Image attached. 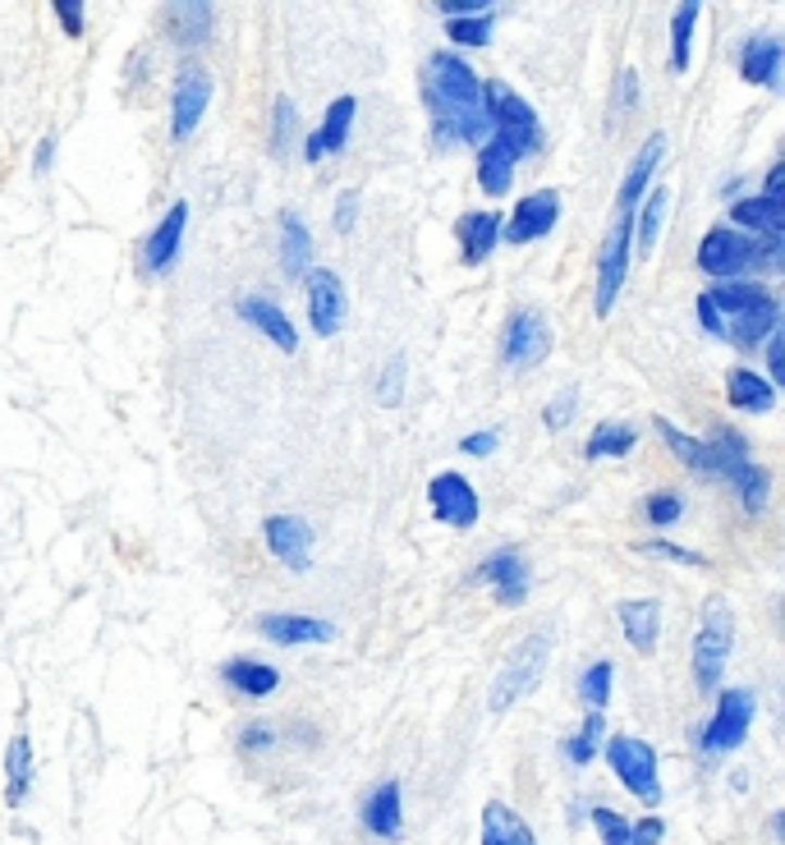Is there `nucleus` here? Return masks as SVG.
<instances>
[{"label": "nucleus", "instance_id": "1", "mask_svg": "<svg viewBox=\"0 0 785 845\" xmlns=\"http://www.w3.org/2000/svg\"><path fill=\"white\" fill-rule=\"evenodd\" d=\"M423 101L437 120L441 142H483L487 115H483V84L460 55L437 51L423 65Z\"/></svg>", "mask_w": 785, "mask_h": 845}, {"label": "nucleus", "instance_id": "40", "mask_svg": "<svg viewBox=\"0 0 785 845\" xmlns=\"http://www.w3.org/2000/svg\"><path fill=\"white\" fill-rule=\"evenodd\" d=\"M578 694H584V704L593 712H602L607 708V698H611V662H593L584 671V685H578Z\"/></svg>", "mask_w": 785, "mask_h": 845}, {"label": "nucleus", "instance_id": "43", "mask_svg": "<svg viewBox=\"0 0 785 845\" xmlns=\"http://www.w3.org/2000/svg\"><path fill=\"white\" fill-rule=\"evenodd\" d=\"M289 142H295V101L276 97V125H272V152L285 157Z\"/></svg>", "mask_w": 785, "mask_h": 845}, {"label": "nucleus", "instance_id": "9", "mask_svg": "<svg viewBox=\"0 0 785 845\" xmlns=\"http://www.w3.org/2000/svg\"><path fill=\"white\" fill-rule=\"evenodd\" d=\"M749 721H753V694L749 689H721L712 721L702 726V754H731L749 740Z\"/></svg>", "mask_w": 785, "mask_h": 845}, {"label": "nucleus", "instance_id": "35", "mask_svg": "<svg viewBox=\"0 0 785 845\" xmlns=\"http://www.w3.org/2000/svg\"><path fill=\"white\" fill-rule=\"evenodd\" d=\"M652 427L661 432V442H666V446H671L675 456L685 460L689 469H698V473H712V446H708V442H698V437H685V432H680V427H671L666 419H657Z\"/></svg>", "mask_w": 785, "mask_h": 845}, {"label": "nucleus", "instance_id": "33", "mask_svg": "<svg viewBox=\"0 0 785 845\" xmlns=\"http://www.w3.org/2000/svg\"><path fill=\"white\" fill-rule=\"evenodd\" d=\"M28 786H33V749L24 735L10 740V754H5V799L10 804H24L28 799Z\"/></svg>", "mask_w": 785, "mask_h": 845}, {"label": "nucleus", "instance_id": "54", "mask_svg": "<svg viewBox=\"0 0 785 845\" xmlns=\"http://www.w3.org/2000/svg\"><path fill=\"white\" fill-rule=\"evenodd\" d=\"M634 101H638V74L625 70V74H620V111H630Z\"/></svg>", "mask_w": 785, "mask_h": 845}, {"label": "nucleus", "instance_id": "39", "mask_svg": "<svg viewBox=\"0 0 785 845\" xmlns=\"http://www.w3.org/2000/svg\"><path fill=\"white\" fill-rule=\"evenodd\" d=\"M446 33H450V42H460V47H487V42H491V14L450 18Z\"/></svg>", "mask_w": 785, "mask_h": 845}, {"label": "nucleus", "instance_id": "21", "mask_svg": "<svg viewBox=\"0 0 785 845\" xmlns=\"http://www.w3.org/2000/svg\"><path fill=\"white\" fill-rule=\"evenodd\" d=\"M239 318H244V322H253L262 336H272V345H276V349H285V355H295V349H299V332L289 326V318L281 313V308H276L272 299L248 295V299L239 303Z\"/></svg>", "mask_w": 785, "mask_h": 845}, {"label": "nucleus", "instance_id": "45", "mask_svg": "<svg viewBox=\"0 0 785 845\" xmlns=\"http://www.w3.org/2000/svg\"><path fill=\"white\" fill-rule=\"evenodd\" d=\"M400 390H404V359L396 355L386 363V377L377 382V400L382 405H400Z\"/></svg>", "mask_w": 785, "mask_h": 845}, {"label": "nucleus", "instance_id": "32", "mask_svg": "<svg viewBox=\"0 0 785 845\" xmlns=\"http://www.w3.org/2000/svg\"><path fill=\"white\" fill-rule=\"evenodd\" d=\"M731 221L744 225V231H762L768 239H781L785 212H781V202H772V198H739L731 208Z\"/></svg>", "mask_w": 785, "mask_h": 845}, {"label": "nucleus", "instance_id": "6", "mask_svg": "<svg viewBox=\"0 0 785 845\" xmlns=\"http://www.w3.org/2000/svg\"><path fill=\"white\" fill-rule=\"evenodd\" d=\"M547 657H551V634L547 630H537V634L524 638V644H514V653L506 657V667L491 685V712H506L514 698L533 694L537 680H543V671H547Z\"/></svg>", "mask_w": 785, "mask_h": 845}, {"label": "nucleus", "instance_id": "55", "mask_svg": "<svg viewBox=\"0 0 785 845\" xmlns=\"http://www.w3.org/2000/svg\"><path fill=\"white\" fill-rule=\"evenodd\" d=\"M698 318H702V332L721 336V318H717V308L708 303V295H698Z\"/></svg>", "mask_w": 785, "mask_h": 845}, {"label": "nucleus", "instance_id": "42", "mask_svg": "<svg viewBox=\"0 0 785 845\" xmlns=\"http://www.w3.org/2000/svg\"><path fill=\"white\" fill-rule=\"evenodd\" d=\"M644 514H648V524L666 529V524H675L680 514H685V497H680V492H652L648 506H644Z\"/></svg>", "mask_w": 785, "mask_h": 845}, {"label": "nucleus", "instance_id": "5", "mask_svg": "<svg viewBox=\"0 0 785 845\" xmlns=\"http://www.w3.org/2000/svg\"><path fill=\"white\" fill-rule=\"evenodd\" d=\"M708 446H712V473H717V479H726V483L739 492V497H744V510H762V506H768V487H772V479L749 460V446H744L739 432L717 427L712 437H708Z\"/></svg>", "mask_w": 785, "mask_h": 845}, {"label": "nucleus", "instance_id": "29", "mask_svg": "<svg viewBox=\"0 0 785 845\" xmlns=\"http://www.w3.org/2000/svg\"><path fill=\"white\" fill-rule=\"evenodd\" d=\"M620 630L638 653L657 648V630H661V602L644 597V602H620Z\"/></svg>", "mask_w": 785, "mask_h": 845}, {"label": "nucleus", "instance_id": "49", "mask_svg": "<svg viewBox=\"0 0 785 845\" xmlns=\"http://www.w3.org/2000/svg\"><path fill=\"white\" fill-rule=\"evenodd\" d=\"M661 818H644L638 828H630V845H661Z\"/></svg>", "mask_w": 785, "mask_h": 845}, {"label": "nucleus", "instance_id": "13", "mask_svg": "<svg viewBox=\"0 0 785 845\" xmlns=\"http://www.w3.org/2000/svg\"><path fill=\"white\" fill-rule=\"evenodd\" d=\"M308 322H313L317 336H336L345 326V285L336 272H308Z\"/></svg>", "mask_w": 785, "mask_h": 845}, {"label": "nucleus", "instance_id": "3", "mask_svg": "<svg viewBox=\"0 0 785 845\" xmlns=\"http://www.w3.org/2000/svg\"><path fill=\"white\" fill-rule=\"evenodd\" d=\"M483 115H487V134L501 142V148H510L514 161L543 148V125H537L533 107L524 97H514L501 78L483 84Z\"/></svg>", "mask_w": 785, "mask_h": 845}, {"label": "nucleus", "instance_id": "41", "mask_svg": "<svg viewBox=\"0 0 785 845\" xmlns=\"http://www.w3.org/2000/svg\"><path fill=\"white\" fill-rule=\"evenodd\" d=\"M597 740H602V712H593V717L584 721V731L565 740V754L578 762V768H584V762L597 758Z\"/></svg>", "mask_w": 785, "mask_h": 845}, {"label": "nucleus", "instance_id": "51", "mask_svg": "<svg viewBox=\"0 0 785 845\" xmlns=\"http://www.w3.org/2000/svg\"><path fill=\"white\" fill-rule=\"evenodd\" d=\"M496 442H501V437H496V432L487 427V432H473V437H464L460 446H464V456H491Z\"/></svg>", "mask_w": 785, "mask_h": 845}, {"label": "nucleus", "instance_id": "46", "mask_svg": "<svg viewBox=\"0 0 785 845\" xmlns=\"http://www.w3.org/2000/svg\"><path fill=\"white\" fill-rule=\"evenodd\" d=\"M644 556H661V561H675V566H702V556L689 551V547H675V543H638Z\"/></svg>", "mask_w": 785, "mask_h": 845}, {"label": "nucleus", "instance_id": "8", "mask_svg": "<svg viewBox=\"0 0 785 845\" xmlns=\"http://www.w3.org/2000/svg\"><path fill=\"white\" fill-rule=\"evenodd\" d=\"M607 762H611V772L620 776V786H625L630 795L648 799V804H657V799H661V781H657V754H652V745H648V740L615 735L611 745H607Z\"/></svg>", "mask_w": 785, "mask_h": 845}, {"label": "nucleus", "instance_id": "23", "mask_svg": "<svg viewBox=\"0 0 785 845\" xmlns=\"http://www.w3.org/2000/svg\"><path fill=\"white\" fill-rule=\"evenodd\" d=\"M258 630L266 638H276V644L295 648V644H326L331 634V621H317V616H262Z\"/></svg>", "mask_w": 785, "mask_h": 845}, {"label": "nucleus", "instance_id": "11", "mask_svg": "<svg viewBox=\"0 0 785 845\" xmlns=\"http://www.w3.org/2000/svg\"><path fill=\"white\" fill-rule=\"evenodd\" d=\"M501 355L510 368H537L547 355H551V332H547V322L543 313H514L506 322V336H501Z\"/></svg>", "mask_w": 785, "mask_h": 845}, {"label": "nucleus", "instance_id": "27", "mask_svg": "<svg viewBox=\"0 0 785 845\" xmlns=\"http://www.w3.org/2000/svg\"><path fill=\"white\" fill-rule=\"evenodd\" d=\"M454 235L464 244V262L478 266L491 249H496V235H501V216L496 212H464L454 221Z\"/></svg>", "mask_w": 785, "mask_h": 845}, {"label": "nucleus", "instance_id": "50", "mask_svg": "<svg viewBox=\"0 0 785 845\" xmlns=\"http://www.w3.org/2000/svg\"><path fill=\"white\" fill-rule=\"evenodd\" d=\"M55 18L65 24V33H70V37H78V33H83V5H74V0H55Z\"/></svg>", "mask_w": 785, "mask_h": 845}, {"label": "nucleus", "instance_id": "15", "mask_svg": "<svg viewBox=\"0 0 785 845\" xmlns=\"http://www.w3.org/2000/svg\"><path fill=\"white\" fill-rule=\"evenodd\" d=\"M556 216H561V194H556V189H537V194H528V198L520 202V208H514V216H510V225H506V239H510V244H533V239H543V235H551Z\"/></svg>", "mask_w": 785, "mask_h": 845}, {"label": "nucleus", "instance_id": "37", "mask_svg": "<svg viewBox=\"0 0 785 845\" xmlns=\"http://www.w3.org/2000/svg\"><path fill=\"white\" fill-rule=\"evenodd\" d=\"M694 24H698V5H680L671 18V70L685 74L689 70V42H694Z\"/></svg>", "mask_w": 785, "mask_h": 845}, {"label": "nucleus", "instance_id": "34", "mask_svg": "<svg viewBox=\"0 0 785 845\" xmlns=\"http://www.w3.org/2000/svg\"><path fill=\"white\" fill-rule=\"evenodd\" d=\"M510 166H514V157L510 148H501V142H483V157H478V184L491 194V198H501L510 189Z\"/></svg>", "mask_w": 785, "mask_h": 845}, {"label": "nucleus", "instance_id": "44", "mask_svg": "<svg viewBox=\"0 0 785 845\" xmlns=\"http://www.w3.org/2000/svg\"><path fill=\"white\" fill-rule=\"evenodd\" d=\"M593 828L602 832L607 845H630V828H634V822H625L615 809H593Z\"/></svg>", "mask_w": 785, "mask_h": 845}, {"label": "nucleus", "instance_id": "24", "mask_svg": "<svg viewBox=\"0 0 785 845\" xmlns=\"http://www.w3.org/2000/svg\"><path fill=\"white\" fill-rule=\"evenodd\" d=\"M739 74L749 84H762V88H781V37H749L744 42V60H739Z\"/></svg>", "mask_w": 785, "mask_h": 845}, {"label": "nucleus", "instance_id": "48", "mask_svg": "<svg viewBox=\"0 0 785 845\" xmlns=\"http://www.w3.org/2000/svg\"><path fill=\"white\" fill-rule=\"evenodd\" d=\"M768 363H772V386L785 382V336H781V326L768 336Z\"/></svg>", "mask_w": 785, "mask_h": 845}, {"label": "nucleus", "instance_id": "25", "mask_svg": "<svg viewBox=\"0 0 785 845\" xmlns=\"http://www.w3.org/2000/svg\"><path fill=\"white\" fill-rule=\"evenodd\" d=\"M726 400L735 409H744V414H768V409L776 405V386L768 377H758L753 368H731V377H726Z\"/></svg>", "mask_w": 785, "mask_h": 845}, {"label": "nucleus", "instance_id": "30", "mask_svg": "<svg viewBox=\"0 0 785 845\" xmlns=\"http://www.w3.org/2000/svg\"><path fill=\"white\" fill-rule=\"evenodd\" d=\"M221 675L230 680V685L248 698H266L276 685H281V671L276 667H266V662H248V657H235V662H225Z\"/></svg>", "mask_w": 785, "mask_h": 845}, {"label": "nucleus", "instance_id": "53", "mask_svg": "<svg viewBox=\"0 0 785 845\" xmlns=\"http://www.w3.org/2000/svg\"><path fill=\"white\" fill-rule=\"evenodd\" d=\"M272 740H276V735L266 731V726H248V731L239 735V745H244L248 754H253V749H266V745H272Z\"/></svg>", "mask_w": 785, "mask_h": 845}, {"label": "nucleus", "instance_id": "14", "mask_svg": "<svg viewBox=\"0 0 785 845\" xmlns=\"http://www.w3.org/2000/svg\"><path fill=\"white\" fill-rule=\"evenodd\" d=\"M207 97H212V74L202 65H184L175 78V115H171L175 138H189L198 129V120L207 115Z\"/></svg>", "mask_w": 785, "mask_h": 845}, {"label": "nucleus", "instance_id": "52", "mask_svg": "<svg viewBox=\"0 0 785 845\" xmlns=\"http://www.w3.org/2000/svg\"><path fill=\"white\" fill-rule=\"evenodd\" d=\"M354 216H359V194H345L336 202V231H354Z\"/></svg>", "mask_w": 785, "mask_h": 845}, {"label": "nucleus", "instance_id": "36", "mask_svg": "<svg viewBox=\"0 0 785 845\" xmlns=\"http://www.w3.org/2000/svg\"><path fill=\"white\" fill-rule=\"evenodd\" d=\"M634 442H638V427H630V423H607V427H597L593 437H588L584 456L588 460H597V456H630Z\"/></svg>", "mask_w": 785, "mask_h": 845}, {"label": "nucleus", "instance_id": "38", "mask_svg": "<svg viewBox=\"0 0 785 845\" xmlns=\"http://www.w3.org/2000/svg\"><path fill=\"white\" fill-rule=\"evenodd\" d=\"M666 208H671V189H652L648 202L638 208V253H652V244H657V231H661V221H666Z\"/></svg>", "mask_w": 785, "mask_h": 845}, {"label": "nucleus", "instance_id": "47", "mask_svg": "<svg viewBox=\"0 0 785 845\" xmlns=\"http://www.w3.org/2000/svg\"><path fill=\"white\" fill-rule=\"evenodd\" d=\"M574 409H578V400H574V390H561L551 405H547V414H543V423L547 427H565L570 419H574Z\"/></svg>", "mask_w": 785, "mask_h": 845}, {"label": "nucleus", "instance_id": "17", "mask_svg": "<svg viewBox=\"0 0 785 845\" xmlns=\"http://www.w3.org/2000/svg\"><path fill=\"white\" fill-rule=\"evenodd\" d=\"M354 111H359L354 97H336V101H331L326 115H322V129L303 138V157L317 161V157H326V152H340L345 138H349V125H354Z\"/></svg>", "mask_w": 785, "mask_h": 845}, {"label": "nucleus", "instance_id": "12", "mask_svg": "<svg viewBox=\"0 0 785 845\" xmlns=\"http://www.w3.org/2000/svg\"><path fill=\"white\" fill-rule=\"evenodd\" d=\"M427 501H432V514L450 529H473L478 524V492L469 487L464 473H437L427 487Z\"/></svg>", "mask_w": 785, "mask_h": 845}, {"label": "nucleus", "instance_id": "28", "mask_svg": "<svg viewBox=\"0 0 785 845\" xmlns=\"http://www.w3.org/2000/svg\"><path fill=\"white\" fill-rule=\"evenodd\" d=\"M483 845H537V836L528 832V822L510 809V804L491 799L483 809Z\"/></svg>", "mask_w": 785, "mask_h": 845}, {"label": "nucleus", "instance_id": "4", "mask_svg": "<svg viewBox=\"0 0 785 845\" xmlns=\"http://www.w3.org/2000/svg\"><path fill=\"white\" fill-rule=\"evenodd\" d=\"M776 249H781V239L753 244L749 235L731 231V225H717V231H708L698 244V266L717 281H731L739 272H753V266H776V258H781Z\"/></svg>", "mask_w": 785, "mask_h": 845}, {"label": "nucleus", "instance_id": "2", "mask_svg": "<svg viewBox=\"0 0 785 845\" xmlns=\"http://www.w3.org/2000/svg\"><path fill=\"white\" fill-rule=\"evenodd\" d=\"M708 303L721 318V340H731L735 349H753L762 336H772L781 326V303L772 290L762 285H744V281H726L708 290Z\"/></svg>", "mask_w": 785, "mask_h": 845}, {"label": "nucleus", "instance_id": "26", "mask_svg": "<svg viewBox=\"0 0 785 845\" xmlns=\"http://www.w3.org/2000/svg\"><path fill=\"white\" fill-rule=\"evenodd\" d=\"M165 33L184 51L202 47L212 37V5H165Z\"/></svg>", "mask_w": 785, "mask_h": 845}, {"label": "nucleus", "instance_id": "57", "mask_svg": "<svg viewBox=\"0 0 785 845\" xmlns=\"http://www.w3.org/2000/svg\"><path fill=\"white\" fill-rule=\"evenodd\" d=\"M781 175H785V166H772V175H768V194H762V198L781 202Z\"/></svg>", "mask_w": 785, "mask_h": 845}, {"label": "nucleus", "instance_id": "22", "mask_svg": "<svg viewBox=\"0 0 785 845\" xmlns=\"http://www.w3.org/2000/svg\"><path fill=\"white\" fill-rule=\"evenodd\" d=\"M478 580H487V584H496L501 588V602L506 607H514L520 597L528 593V570H524V556L520 551H496V556H487V561L478 566Z\"/></svg>", "mask_w": 785, "mask_h": 845}, {"label": "nucleus", "instance_id": "16", "mask_svg": "<svg viewBox=\"0 0 785 845\" xmlns=\"http://www.w3.org/2000/svg\"><path fill=\"white\" fill-rule=\"evenodd\" d=\"M266 547H272V556H281L289 570H303L308 556H313V533H308V524L295 520V514H272V520H266Z\"/></svg>", "mask_w": 785, "mask_h": 845}, {"label": "nucleus", "instance_id": "18", "mask_svg": "<svg viewBox=\"0 0 785 845\" xmlns=\"http://www.w3.org/2000/svg\"><path fill=\"white\" fill-rule=\"evenodd\" d=\"M661 152H666V138H661V134H652V138L644 142V148H638V157H634V166H630L625 184H620V198H615V216H634V212H638V194L648 189V179H652V171H657Z\"/></svg>", "mask_w": 785, "mask_h": 845}, {"label": "nucleus", "instance_id": "20", "mask_svg": "<svg viewBox=\"0 0 785 845\" xmlns=\"http://www.w3.org/2000/svg\"><path fill=\"white\" fill-rule=\"evenodd\" d=\"M184 225H189V202H175V208L161 216V225L152 231V239H148V253H142V266H148V272H165V266L175 262L179 239H184Z\"/></svg>", "mask_w": 785, "mask_h": 845}, {"label": "nucleus", "instance_id": "10", "mask_svg": "<svg viewBox=\"0 0 785 845\" xmlns=\"http://www.w3.org/2000/svg\"><path fill=\"white\" fill-rule=\"evenodd\" d=\"M630 244H634V216H615L602 244V262H597V318H607L615 308V295L630 272Z\"/></svg>", "mask_w": 785, "mask_h": 845}, {"label": "nucleus", "instance_id": "56", "mask_svg": "<svg viewBox=\"0 0 785 845\" xmlns=\"http://www.w3.org/2000/svg\"><path fill=\"white\" fill-rule=\"evenodd\" d=\"M51 157H55V142H51V138H41V142H37V161H33V166H37V175L51 166Z\"/></svg>", "mask_w": 785, "mask_h": 845}, {"label": "nucleus", "instance_id": "7", "mask_svg": "<svg viewBox=\"0 0 785 845\" xmlns=\"http://www.w3.org/2000/svg\"><path fill=\"white\" fill-rule=\"evenodd\" d=\"M726 657H731V607L721 597H712L708 611H702L698 638H694V680L702 694H712L721 685Z\"/></svg>", "mask_w": 785, "mask_h": 845}, {"label": "nucleus", "instance_id": "19", "mask_svg": "<svg viewBox=\"0 0 785 845\" xmlns=\"http://www.w3.org/2000/svg\"><path fill=\"white\" fill-rule=\"evenodd\" d=\"M363 828H367L372 836H386V841L400 836V828H404L400 781H382V786L367 795V804H363Z\"/></svg>", "mask_w": 785, "mask_h": 845}, {"label": "nucleus", "instance_id": "31", "mask_svg": "<svg viewBox=\"0 0 785 845\" xmlns=\"http://www.w3.org/2000/svg\"><path fill=\"white\" fill-rule=\"evenodd\" d=\"M281 266H285V276H308V258H313V239H308V225L295 216V212H285L281 216Z\"/></svg>", "mask_w": 785, "mask_h": 845}]
</instances>
